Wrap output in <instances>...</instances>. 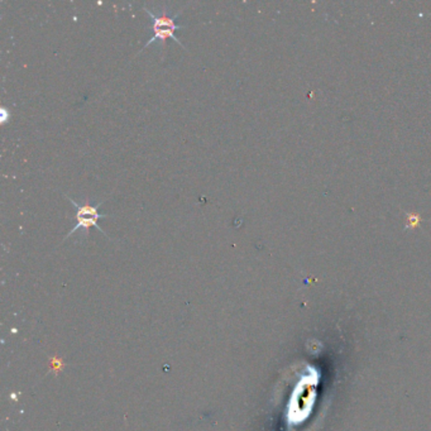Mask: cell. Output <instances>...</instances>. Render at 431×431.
Returning <instances> with one entry per match:
<instances>
[{
    "mask_svg": "<svg viewBox=\"0 0 431 431\" xmlns=\"http://www.w3.org/2000/svg\"><path fill=\"white\" fill-rule=\"evenodd\" d=\"M1 114H3V119H1V123H6V117L9 115V113L5 110V109H1Z\"/></svg>",
    "mask_w": 431,
    "mask_h": 431,
    "instance_id": "277c9868",
    "label": "cell"
},
{
    "mask_svg": "<svg viewBox=\"0 0 431 431\" xmlns=\"http://www.w3.org/2000/svg\"><path fill=\"white\" fill-rule=\"evenodd\" d=\"M65 198H66L67 200L76 207V216H75L76 225L66 234V237H65L63 242L66 239H69V238H71L77 230H84L85 235H87V234H89V229H90L91 227H95L98 230L101 231V233L104 234L105 237H108V234L105 233L104 229L99 225V220L110 216L108 215V214L99 213V207L104 204V201H102V203H99L98 205L89 204V203L78 204V203H76V201L74 200L71 196H69V195H65Z\"/></svg>",
    "mask_w": 431,
    "mask_h": 431,
    "instance_id": "7a4b0ae2",
    "label": "cell"
},
{
    "mask_svg": "<svg viewBox=\"0 0 431 431\" xmlns=\"http://www.w3.org/2000/svg\"><path fill=\"white\" fill-rule=\"evenodd\" d=\"M144 10H146V13L151 17L153 36L151 37V38L147 41V43L142 47V51L146 50L148 46L153 45V43L156 42H159L162 47L166 48V41H167V39H172V41L178 43L181 47H183L186 50L183 43L175 36V32H176V30L185 28V25H182V24L176 23V18L180 15V12H177L175 15H167L166 13H163V14L161 15H156L154 13L151 12L147 6H144Z\"/></svg>",
    "mask_w": 431,
    "mask_h": 431,
    "instance_id": "6da1fadb",
    "label": "cell"
},
{
    "mask_svg": "<svg viewBox=\"0 0 431 431\" xmlns=\"http://www.w3.org/2000/svg\"><path fill=\"white\" fill-rule=\"evenodd\" d=\"M51 365H52V368H53L54 371H60L61 367H62V363H61L60 359H57V358H53V359L51 360Z\"/></svg>",
    "mask_w": 431,
    "mask_h": 431,
    "instance_id": "3957f363",
    "label": "cell"
}]
</instances>
